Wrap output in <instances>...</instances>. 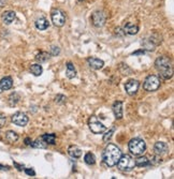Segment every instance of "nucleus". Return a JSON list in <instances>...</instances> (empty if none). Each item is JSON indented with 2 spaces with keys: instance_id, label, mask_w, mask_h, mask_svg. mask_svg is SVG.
Wrapping results in <instances>:
<instances>
[{
  "instance_id": "423d86ee",
  "label": "nucleus",
  "mask_w": 174,
  "mask_h": 179,
  "mask_svg": "<svg viewBox=\"0 0 174 179\" xmlns=\"http://www.w3.org/2000/svg\"><path fill=\"white\" fill-rule=\"evenodd\" d=\"M88 125H89L90 131H92V133H95V134H100V133L104 132V131L107 130V127H105L102 122H100L96 116L90 117L89 121H88Z\"/></svg>"
},
{
  "instance_id": "a878e982",
  "label": "nucleus",
  "mask_w": 174,
  "mask_h": 179,
  "mask_svg": "<svg viewBox=\"0 0 174 179\" xmlns=\"http://www.w3.org/2000/svg\"><path fill=\"white\" fill-rule=\"evenodd\" d=\"M134 161H135V166H139V167L150 165V160H148L146 157H140Z\"/></svg>"
},
{
  "instance_id": "4468645a",
  "label": "nucleus",
  "mask_w": 174,
  "mask_h": 179,
  "mask_svg": "<svg viewBox=\"0 0 174 179\" xmlns=\"http://www.w3.org/2000/svg\"><path fill=\"white\" fill-rule=\"evenodd\" d=\"M15 17H16V14H15L14 11H6V12H3L1 15L2 21H3V23L6 25L12 24V23L14 22Z\"/></svg>"
},
{
  "instance_id": "7c9ffc66",
  "label": "nucleus",
  "mask_w": 174,
  "mask_h": 179,
  "mask_svg": "<svg viewBox=\"0 0 174 179\" xmlns=\"http://www.w3.org/2000/svg\"><path fill=\"white\" fill-rule=\"evenodd\" d=\"M6 122H7L6 115L2 114V113H0V128L4 127V125H6Z\"/></svg>"
},
{
  "instance_id": "72a5a7b5",
  "label": "nucleus",
  "mask_w": 174,
  "mask_h": 179,
  "mask_svg": "<svg viewBox=\"0 0 174 179\" xmlns=\"http://www.w3.org/2000/svg\"><path fill=\"white\" fill-rule=\"evenodd\" d=\"M144 50H138V52H134V53H132V55H141V54H143V55H144Z\"/></svg>"
},
{
  "instance_id": "c85d7f7f",
  "label": "nucleus",
  "mask_w": 174,
  "mask_h": 179,
  "mask_svg": "<svg viewBox=\"0 0 174 179\" xmlns=\"http://www.w3.org/2000/svg\"><path fill=\"white\" fill-rule=\"evenodd\" d=\"M59 54H60V49L58 46H52L50 49V55H52V56H57Z\"/></svg>"
},
{
  "instance_id": "b1692460",
  "label": "nucleus",
  "mask_w": 174,
  "mask_h": 179,
  "mask_svg": "<svg viewBox=\"0 0 174 179\" xmlns=\"http://www.w3.org/2000/svg\"><path fill=\"white\" fill-rule=\"evenodd\" d=\"M50 58V54L46 52H40L39 54H37L36 56V60L40 64H43V62H46Z\"/></svg>"
},
{
  "instance_id": "4c0bfd02",
  "label": "nucleus",
  "mask_w": 174,
  "mask_h": 179,
  "mask_svg": "<svg viewBox=\"0 0 174 179\" xmlns=\"http://www.w3.org/2000/svg\"><path fill=\"white\" fill-rule=\"evenodd\" d=\"M2 92V89H1V87H0V93H1Z\"/></svg>"
},
{
  "instance_id": "6ab92c4d",
  "label": "nucleus",
  "mask_w": 174,
  "mask_h": 179,
  "mask_svg": "<svg viewBox=\"0 0 174 179\" xmlns=\"http://www.w3.org/2000/svg\"><path fill=\"white\" fill-rule=\"evenodd\" d=\"M66 75H67L68 79H74L76 76V70H75L74 65L72 62H68L67 64V71H66Z\"/></svg>"
},
{
  "instance_id": "5701e85b",
  "label": "nucleus",
  "mask_w": 174,
  "mask_h": 179,
  "mask_svg": "<svg viewBox=\"0 0 174 179\" xmlns=\"http://www.w3.org/2000/svg\"><path fill=\"white\" fill-rule=\"evenodd\" d=\"M30 72H31L34 76H40V75L42 74V72H43V69H42V67L39 64H34L30 65Z\"/></svg>"
},
{
  "instance_id": "f03ea898",
  "label": "nucleus",
  "mask_w": 174,
  "mask_h": 179,
  "mask_svg": "<svg viewBox=\"0 0 174 179\" xmlns=\"http://www.w3.org/2000/svg\"><path fill=\"white\" fill-rule=\"evenodd\" d=\"M122 157V151L119 148L117 147L114 144H109L105 147L104 151L102 153V160L108 166L112 167L117 164L119 158Z\"/></svg>"
},
{
  "instance_id": "2eb2a0df",
  "label": "nucleus",
  "mask_w": 174,
  "mask_h": 179,
  "mask_svg": "<svg viewBox=\"0 0 174 179\" xmlns=\"http://www.w3.org/2000/svg\"><path fill=\"white\" fill-rule=\"evenodd\" d=\"M124 31H125V33L133 36V34H137L139 32V27L137 25L131 24V23H127V24L125 25V27H124Z\"/></svg>"
},
{
  "instance_id": "bb28decb",
  "label": "nucleus",
  "mask_w": 174,
  "mask_h": 179,
  "mask_svg": "<svg viewBox=\"0 0 174 179\" xmlns=\"http://www.w3.org/2000/svg\"><path fill=\"white\" fill-rule=\"evenodd\" d=\"M84 161H85V163L88 165H94L96 163V157L94 156V153L87 152L84 157Z\"/></svg>"
},
{
  "instance_id": "c756f323",
  "label": "nucleus",
  "mask_w": 174,
  "mask_h": 179,
  "mask_svg": "<svg viewBox=\"0 0 174 179\" xmlns=\"http://www.w3.org/2000/svg\"><path fill=\"white\" fill-rule=\"evenodd\" d=\"M66 100H67V98L62 95H58L57 97L55 98V102L58 103V104H62V103H65Z\"/></svg>"
},
{
  "instance_id": "473e14b6",
  "label": "nucleus",
  "mask_w": 174,
  "mask_h": 179,
  "mask_svg": "<svg viewBox=\"0 0 174 179\" xmlns=\"http://www.w3.org/2000/svg\"><path fill=\"white\" fill-rule=\"evenodd\" d=\"M25 173H26L27 175H29V176H34V175H36V172H34L32 168H25Z\"/></svg>"
},
{
  "instance_id": "f704fd0d",
  "label": "nucleus",
  "mask_w": 174,
  "mask_h": 179,
  "mask_svg": "<svg viewBox=\"0 0 174 179\" xmlns=\"http://www.w3.org/2000/svg\"><path fill=\"white\" fill-rule=\"evenodd\" d=\"M14 166H16L18 171H23V165H19V164H17L16 162H14Z\"/></svg>"
},
{
  "instance_id": "9b49d317",
  "label": "nucleus",
  "mask_w": 174,
  "mask_h": 179,
  "mask_svg": "<svg viewBox=\"0 0 174 179\" xmlns=\"http://www.w3.org/2000/svg\"><path fill=\"white\" fill-rule=\"evenodd\" d=\"M87 62H88V64H89V67L94 70H100V69H102L103 65H104V62H103L101 59L96 58V57L88 58Z\"/></svg>"
},
{
  "instance_id": "f3484780",
  "label": "nucleus",
  "mask_w": 174,
  "mask_h": 179,
  "mask_svg": "<svg viewBox=\"0 0 174 179\" xmlns=\"http://www.w3.org/2000/svg\"><path fill=\"white\" fill-rule=\"evenodd\" d=\"M68 153H69L70 157L74 158V159H77L80 158L81 156H82V150H81V148H79L77 146H70L69 148H68Z\"/></svg>"
},
{
  "instance_id": "e433bc0d",
  "label": "nucleus",
  "mask_w": 174,
  "mask_h": 179,
  "mask_svg": "<svg viewBox=\"0 0 174 179\" xmlns=\"http://www.w3.org/2000/svg\"><path fill=\"white\" fill-rule=\"evenodd\" d=\"M9 166H3V165H1L0 164V170H3V171H9Z\"/></svg>"
},
{
  "instance_id": "20e7f679",
  "label": "nucleus",
  "mask_w": 174,
  "mask_h": 179,
  "mask_svg": "<svg viewBox=\"0 0 174 179\" xmlns=\"http://www.w3.org/2000/svg\"><path fill=\"white\" fill-rule=\"evenodd\" d=\"M117 167L122 172H130L135 167V161L129 155H122L117 162Z\"/></svg>"
},
{
  "instance_id": "58836bf2",
  "label": "nucleus",
  "mask_w": 174,
  "mask_h": 179,
  "mask_svg": "<svg viewBox=\"0 0 174 179\" xmlns=\"http://www.w3.org/2000/svg\"><path fill=\"white\" fill-rule=\"evenodd\" d=\"M81 1H84V0H81Z\"/></svg>"
},
{
  "instance_id": "dca6fc26",
  "label": "nucleus",
  "mask_w": 174,
  "mask_h": 179,
  "mask_svg": "<svg viewBox=\"0 0 174 179\" xmlns=\"http://www.w3.org/2000/svg\"><path fill=\"white\" fill-rule=\"evenodd\" d=\"M12 86H13V80L10 76L3 77L1 80H0V87H1L2 90H9L11 89Z\"/></svg>"
},
{
  "instance_id": "412c9836",
  "label": "nucleus",
  "mask_w": 174,
  "mask_h": 179,
  "mask_svg": "<svg viewBox=\"0 0 174 179\" xmlns=\"http://www.w3.org/2000/svg\"><path fill=\"white\" fill-rule=\"evenodd\" d=\"M19 100H21V95H19L17 92H12L11 95H9L8 102H9V104L11 105V106H15V105L19 102Z\"/></svg>"
},
{
  "instance_id": "9d476101",
  "label": "nucleus",
  "mask_w": 174,
  "mask_h": 179,
  "mask_svg": "<svg viewBox=\"0 0 174 179\" xmlns=\"http://www.w3.org/2000/svg\"><path fill=\"white\" fill-rule=\"evenodd\" d=\"M139 87H140V82L137 79H130L126 83L125 85V89L126 92L128 93L129 95H134L135 93L138 92Z\"/></svg>"
},
{
  "instance_id": "cd10ccee",
  "label": "nucleus",
  "mask_w": 174,
  "mask_h": 179,
  "mask_svg": "<svg viewBox=\"0 0 174 179\" xmlns=\"http://www.w3.org/2000/svg\"><path fill=\"white\" fill-rule=\"evenodd\" d=\"M113 133H114V129H112V130H110L109 132H107L104 134V136H103V142L104 143H108L109 141L112 138V135H113Z\"/></svg>"
},
{
  "instance_id": "393cba45",
  "label": "nucleus",
  "mask_w": 174,
  "mask_h": 179,
  "mask_svg": "<svg viewBox=\"0 0 174 179\" xmlns=\"http://www.w3.org/2000/svg\"><path fill=\"white\" fill-rule=\"evenodd\" d=\"M31 147L34 148H41V149H44V148L47 147V144L44 142L42 138H38L34 142H31Z\"/></svg>"
},
{
  "instance_id": "0eeeda50",
  "label": "nucleus",
  "mask_w": 174,
  "mask_h": 179,
  "mask_svg": "<svg viewBox=\"0 0 174 179\" xmlns=\"http://www.w3.org/2000/svg\"><path fill=\"white\" fill-rule=\"evenodd\" d=\"M92 24L94 25L97 28H100V27H103L107 22V16L105 14L101 11H96L95 13H92Z\"/></svg>"
},
{
  "instance_id": "f257e3e1",
  "label": "nucleus",
  "mask_w": 174,
  "mask_h": 179,
  "mask_svg": "<svg viewBox=\"0 0 174 179\" xmlns=\"http://www.w3.org/2000/svg\"><path fill=\"white\" fill-rule=\"evenodd\" d=\"M155 68L159 71V76L162 79H170L173 76V68L171 59L167 56H159L155 61Z\"/></svg>"
},
{
  "instance_id": "2f4dec72",
  "label": "nucleus",
  "mask_w": 174,
  "mask_h": 179,
  "mask_svg": "<svg viewBox=\"0 0 174 179\" xmlns=\"http://www.w3.org/2000/svg\"><path fill=\"white\" fill-rule=\"evenodd\" d=\"M159 163H161V159L155 156V157H153V160L150 162V164H159Z\"/></svg>"
},
{
  "instance_id": "ddd939ff",
  "label": "nucleus",
  "mask_w": 174,
  "mask_h": 179,
  "mask_svg": "<svg viewBox=\"0 0 174 179\" xmlns=\"http://www.w3.org/2000/svg\"><path fill=\"white\" fill-rule=\"evenodd\" d=\"M154 151L157 156L166 155L168 152V145L165 142H157L154 145Z\"/></svg>"
},
{
  "instance_id": "39448f33",
  "label": "nucleus",
  "mask_w": 174,
  "mask_h": 179,
  "mask_svg": "<svg viewBox=\"0 0 174 179\" xmlns=\"http://www.w3.org/2000/svg\"><path fill=\"white\" fill-rule=\"evenodd\" d=\"M143 87H144L146 91H156L160 87V79L157 75H148L144 80Z\"/></svg>"
},
{
  "instance_id": "f8f14e48",
  "label": "nucleus",
  "mask_w": 174,
  "mask_h": 179,
  "mask_svg": "<svg viewBox=\"0 0 174 179\" xmlns=\"http://www.w3.org/2000/svg\"><path fill=\"white\" fill-rule=\"evenodd\" d=\"M113 113H114V116L116 119L120 120L123 118V102L122 101H116L114 102V104H113Z\"/></svg>"
},
{
  "instance_id": "7ed1b4c3",
  "label": "nucleus",
  "mask_w": 174,
  "mask_h": 179,
  "mask_svg": "<svg viewBox=\"0 0 174 179\" xmlns=\"http://www.w3.org/2000/svg\"><path fill=\"white\" fill-rule=\"evenodd\" d=\"M130 152L134 156H142L146 149V144L141 138H132L128 144Z\"/></svg>"
},
{
  "instance_id": "6e6552de",
  "label": "nucleus",
  "mask_w": 174,
  "mask_h": 179,
  "mask_svg": "<svg viewBox=\"0 0 174 179\" xmlns=\"http://www.w3.org/2000/svg\"><path fill=\"white\" fill-rule=\"evenodd\" d=\"M52 22L56 27H62L66 23V16L64 12L60 10H54L52 12Z\"/></svg>"
},
{
  "instance_id": "4be33fe9",
  "label": "nucleus",
  "mask_w": 174,
  "mask_h": 179,
  "mask_svg": "<svg viewBox=\"0 0 174 179\" xmlns=\"http://www.w3.org/2000/svg\"><path fill=\"white\" fill-rule=\"evenodd\" d=\"M41 138L44 141L47 145H54L55 142H56V135L54 133H51V134H43L41 136Z\"/></svg>"
},
{
  "instance_id": "1a4fd4ad",
  "label": "nucleus",
  "mask_w": 174,
  "mask_h": 179,
  "mask_svg": "<svg viewBox=\"0 0 174 179\" xmlns=\"http://www.w3.org/2000/svg\"><path fill=\"white\" fill-rule=\"evenodd\" d=\"M12 122L14 123V125H18V127H25V125L28 123V116H27L25 113H22V112H17L15 113V114L12 116L11 118Z\"/></svg>"
},
{
  "instance_id": "aec40b11",
  "label": "nucleus",
  "mask_w": 174,
  "mask_h": 179,
  "mask_svg": "<svg viewBox=\"0 0 174 179\" xmlns=\"http://www.w3.org/2000/svg\"><path fill=\"white\" fill-rule=\"evenodd\" d=\"M4 138H6V141L9 144H13L18 140V134L16 132H14V131H8L6 135H4Z\"/></svg>"
},
{
  "instance_id": "a211bd4d",
  "label": "nucleus",
  "mask_w": 174,
  "mask_h": 179,
  "mask_svg": "<svg viewBox=\"0 0 174 179\" xmlns=\"http://www.w3.org/2000/svg\"><path fill=\"white\" fill-rule=\"evenodd\" d=\"M34 25H36V28L39 30H45L49 28V22H47L46 18L44 17H41V18H38L36 22H34Z\"/></svg>"
},
{
  "instance_id": "c9c22d12",
  "label": "nucleus",
  "mask_w": 174,
  "mask_h": 179,
  "mask_svg": "<svg viewBox=\"0 0 174 179\" xmlns=\"http://www.w3.org/2000/svg\"><path fill=\"white\" fill-rule=\"evenodd\" d=\"M25 144H26V145H31V140H30L29 137L25 138Z\"/></svg>"
}]
</instances>
